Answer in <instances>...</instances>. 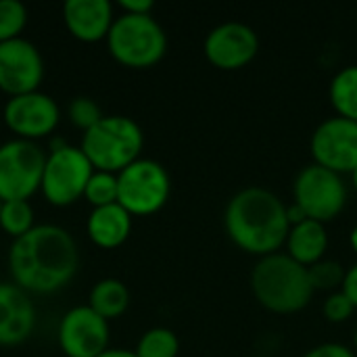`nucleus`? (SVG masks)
Listing matches in <instances>:
<instances>
[{
    "mask_svg": "<svg viewBox=\"0 0 357 357\" xmlns=\"http://www.w3.org/2000/svg\"><path fill=\"white\" fill-rule=\"evenodd\" d=\"M77 245L69 230L56 224H38L8 249V268L15 284L27 293H54L77 272Z\"/></svg>",
    "mask_w": 357,
    "mask_h": 357,
    "instance_id": "1",
    "label": "nucleus"
},
{
    "mask_svg": "<svg viewBox=\"0 0 357 357\" xmlns=\"http://www.w3.org/2000/svg\"><path fill=\"white\" fill-rule=\"evenodd\" d=\"M224 226L238 249L259 257L276 253L291 230L287 205L278 195L259 186L243 188L228 201Z\"/></svg>",
    "mask_w": 357,
    "mask_h": 357,
    "instance_id": "2",
    "label": "nucleus"
},
{
    "mask_svg": "<svg viewBox=\"0 0 357 357\" xmlns=\"http://www.w3.org/2000/svg\"><path fill=\"white\" fill-rule=\"evenodd\" d=\"M251 291L259 305L274 314H297L314 297L307 268L287 253L259 257L251 272Z\"/></svg>",
    "mask_w": 357,
    "mask_h": 357,
    "instance_id": "3",
    "label": "nucleus"
},
{
    "mask_svg": "<svg viewBox=\"0 0 357 357\" xmlns=\"http://www.w3.org/2000/svg\"><path fill=\"white\" fill-rule=\"evenodd\" d=\"M144 146L142 128L126 115H105L82 134V151L94 169L119 174L136 159Z\"/></svg>",
    "mask_w": 357,
    "mask_h": 357,
    "instance_id": "4",
    "label": "nucleus"
},
{
    "mask_svg": "<svg viewBox=\"0 0 357 357\" xmlns=\"http://www.w3.org/2000/svg\"><path fill=\"white\" fill-rule=\"evenodd\" d=\"M107 46L117 63L132 69H146L165 56L167 36L153 15L121 13L109 29Z\"/></svg>",
    "mask_w": 357,
    "mask_h": 357,
    "instance_id": "5",
    "label": "nucleus"
},
{
    "mask_svg": "<svg viewBox=\"0 0 357 357\" xmlns=\"http://www.w3.org/2000/svg\"><path fill=\"white\" fill-rule=\"evenodd\" d=\"M172 192L167 169L155 159H136L117 174V203L134 215H151L163 209Z\"/></svg>",
    "mask_w": 357,
    "mask_h": 357,
    "instance_id": "6",
    "label": "nucleus"
},
{
    "mask_svg": "<svg viewBox=\"0 0 357 357\" xmlns=\"http://www.w3.org/2000/svg\"><path fill=\"white\" fill-rule=\"evenodd\" d=\"M46 153L33 140L13 138L0 144V201H29L40 190Z\"/></svg>",
    "mask_w": 357,
    "mask_h": 357,
    "instance_id": "7",
    "label": "nucleus"
},
{
    "mask_svg": "<svg viewBox=\"0 0 357 357\" xmlns=\"http://www.w3.org/2000/svg\"><path fill=\"white\" fill-rule=\"evenodd\" d=\"M94 167L79 146L61 144L46 155L40 190L48 203L65 207L84 197Z\"/></svg>",
    "mask_w": 357,
    "mask_h": 357,
    "instance_id": "8",
    "label": "nucleus"
},
{
    "mask_svg": "<svg viewBox=\"0 0 357 357\" xmlns=\"http://www.w3.org/2000/svg\"><path fill=\"white\" fill-rule=\"evenodd\" d=\"M293 195L307 220H316L320 224L335 220L347 203V186L341 176L316 163L297 174Z\"/></svg>",
    "mask_w": 357,
    "mask_h": 357,
    "instance_id": "9",
    "label": "nucleus"
},
{
    "mask_svg": "<svg viewBox=\"0 0 357 357\" xmlns=\"http://www.w3.org/2000/svg\"><path fill=\"white\" fill-rule=\"evenodd\" d=\"M312 157L335 174H354L357 167V123L345 117L324 119L312 134Z\"/></svg>",
    "mask_w": 357,
    "mask_h": 357,
    "instance_id": "10",
    "label": "nucleus"
},
{
    "mask_svg": "<svg viewBox=\"0 0 357 357\" xmlns=\"http://www.w3.org/2000/svg\"><path fill=\"white\" fill-rule=\"evenodd\" d=\"M56 337L67 357H98L109 349V320L90 305H75L61 318Z\"/></svg>",
    "mask_w": 357,
    "mask_h": 357,
    "instance_id": "11",
    "label": "nucleus"
},
{
    "mask_svg": "<svg viewBox=\"0 0 357 357\" xmlns=\"http://www.w3.org/2000/svg\"><path fill=\"white\" fill-rule=\"evenodd\" d=\"M2 117L10 132L17 134V138L36 142L38 138L48 136L56 128L61 119V109L52 96L36 90L27 94L8 96Z\"/></svg>",
    "mask_w": 357,
    "mask_h": 357,
    "instance_id": "12",
    "label": "nucleus"
},
{
    "mask_svg": "<svg viewBox=\"0 0 357 357\" xmlns=\"http://www.w3.org/2000/svg\"><path fill=\"white\" fill-rule=\"evenodd\" d=\"M207 61L222 71L247 67L259 52V36L241 21H228L213 27L203 44Z\"/></svg>",
    "mask_w": 357,
    "mask_h": 357,
    "instance_id": "13",
    "label": "nucleus"
},
{
    "mask_svg": "<svg viewBox=\"0 0 357 357\" xmlns=\"http://www.w3.org/2000/svg\"><path fill=\"white\" fill-rule=\"evenodd\" d=\"M44 77V59L33 42L15 38L0 44V90L8 96L36 92Z\"/></svg>",
    "mask_w": 357,
    "mask_h": 357,
    "instance_id": "14",
    "label": "nucleus"
},
{
    "mask_svg": "<svg viewBox=\"0 0 357 357\" xmlns=\"http://www.w3.org/2000/svg\"><path fill=\"white\" fill-rule=\"evenodd\" d=\"M36 326V307L17 284L0 282V345H21L27 341Z\"/></svg>",
    "mask_w": 357,
    "mask_h": 357,
    "instance_id": "15",
    "label": "nucleus"
},
{
    "mask_svg": "<svg viewBox=\"0 0 357 357\" xmlns=\"http://www.w3.org/2000/svg\"><path fill=\"white\" fill-rule=\"evenodd\" d=\"M63 19L69 33L82 42L107 40L115 21L109 0H67L63 4Z\"/></svg>",
    "mask_w": 357,
    "mask_h": 357,
    "instance_id": "16",
    "label": "nucleus"
},
{
    "mask_svg": "<svg viewBox=\"0 0 357 357\" xmlns=\"http://www.w3.org/2000/svg\"><path fill=\"white\" fill-rule=\"evenodd\" d=\"M86 230L94 245L102 249H115L128 241L132 232V215L119 203L94 207L88 215Z\"/></svg>",
    "mask_w": 357,
    "mask_h": 357,
    "instance_id": "17",
    "label": "nucleus"
},
{
    "mask_svg": "<svg viewBox=\"0 0 357 357\" xmlns=\"http://www.w3.org/2000/svg\"><path fill=\"white\" fill-rule=\"evenodd\" d=\"M287 255L297 264L310 268L324 259L328 249V232L324 224L316 220H305L289 230L287 236Z\"/></svg>",
    "mask_w": 357,
    "mask_h": 357,
    "instance_id": "18",
    "label": "nucleus"
},
{
    "mask_svg": "<svg viewBox=\"0 0 357 357\" xmlns=\"http://www.w3.org/2000/svg\"><path fill=\"white\" fill-rule=\"evenodd\" d=\"M88 305L105 320L119 318L130 305V291L117 278H102L90 289Z\"/></svg>",
    "mask_w": 357,
    "mask_h": 357,
    "instance_id": "19",
    "label": "nucleus"
},
{
    "mask_svg": "<svg viewBox=\"0 0 357 357\" xmlns=\"http://www.w3.org/2000/svg\"><path fill=\"white\" fill-rule=\"evenodd\" d=\"M328 94L337 115L357 123V65L341 69L333 77Z\"/></svg>",
    "mask_w": 357,
    "mask_h": 357,
    "instance_id": "20",
    "label": "nucleus"
},
{
    "mask_svg": "<svg viewBox=\"0 0 357 357\" xmlns=\"http://www.w3.org/2000/svg\"><path fill=\"white\" fill-rule=\"evenodd\" d=\"M134 351L138 357H178L180 341L174 331L157 326L140 337Z\"/></svg>",
    "mask_w": 357,
    "mask_h": 357,
    "instance_id": "21",
    "label": "nucleus"
},
{
    "mask_svg": "<svg viewBox=\"0 0 357 357\" xmlns=\"http://www.w3.org/2000/svg\"><path fill=\"white\" fill-rule=\"evenodd\" d=\"M33 207L29 201H2L0 207V228L13 238L23 236L33 228Z\"/></svg>",
    "mask_w": 357,
    "mask_h": 357,
    "instance_id": "22",
    "label": "nucleus"
},
{
    "mask_svg": "<svg viewBox=\"0 0 357 357\" xmlns=\"http://www.w3.org/2000/svg\"><path fill=\"white\" fill-rule=\"evenodd\" d=\"M84 197L92 205V209L117 203V174L94 169L86 184Z\"/></svg>",
    "mask_w": 357,
    "mask_h": 357,
    "instance_id": "23",
    "label": "nucleus"
},
{
    "mask_svg": "<svg viewBox=\"0 0 357 357\" xmlns=\"http://www.w3.org/2000/svg\"><path fill=\"white\" fill-rule=\"evenodd\" d=\"M27 23V8L21 0H0V44L21 38Z\"/></svg>",
    "mask_w": 357,
    "mask_h": 357,
    "instance_id": "24",
    "label": "nucleus"
},
{
    "mask_svg": "<svg viewBox=\"0 0 357 357\" xmlns=\"http://www.w3.org/2000/svg\"><path fill=\"white\" fill-rule=\"evenodd\" d=\"M310 274V282L314 287V291H335L343 287L345 280V270L339 261L335 259H322L314 266L307 268Z\"/></svg>",
    "mask_w": 357,
    "mask_h": 357,
    "instance_id": "25",
    "label": "nucleus"
},
{
    "mask_svg": "<svg viewBox=\"0 0 357 357\" xmlns=\"http://www.w3.org/2000/svg\"><path fill=\"white\" fill-rule=\"evenodd\" d=\"M67 115H69L71 123L75 128L84 130V132L90 130L92 126H96L105 117L100 107L90 96H75V98H71V102L67 107Z\"/></svg>",
    "mask_w": 357,
    "mask_h": 357,
    "instance_id": "26",
    "label": "nucleus"
},
{
    "mask_svg": "<svg viewBox=\"0 0 357 357\" xmlns=\"http://www.w3.org/2000/svg\"><path fill=\"white\" fill-rule=\"evenodd\" d=\"M322 312H324V318H326L328 322L339 324V322L349 320V318L354 316L356 307H354V303L347 299V295H345L343 291H337V293L328 295V299L324 301Z\"/></svg>",
    "mask_w": 357,
    "mask_h": 357,
    "instance_id": "27",
    "label": "nucleus"
},
{
    "mask_svg": "<svg viewBox=\"0 0 357 357\" xmlns=\"http://www.w3.org/2000/svg\"><path fill=\"white\" fill-rule=\"evenodd\" d=\"M303 357H357L354 349L339 345V343H324L314 349H310Z\"/></svg>",
    "mask_w": 357,
    "mask_h": 357,
    "instance_id": "28",
    "label": "nucleus"
},
{
    "mask_svg": "<svg viewBox=\"0 0 357 357\" xmlns=\"http://www.w3.org/2000/svg\"><path fill=\"white\" fill-rule=\"evenodd\" d=\"M341 291L347 295V299L354 303V307L357 310V264H354L349 270H345V280Z\"/></svg>",
    "mask_w": 357,
    "mask_h": 357,
    "instance_id": "29",
    "label": "nucleus"
},
{
    "mask_svg": "<svg viewBox=\"0 0 357 357\" xmlns=\"http://www.w3.org/2000/svg\"><path fill=\"white\" fill-rule=\"evenodd\" d=\"M119 6L130 15H153V0H121Z\"/></svg>",
    "mask_w": 357,
    "mask_h": 357,
    "instance_id": "30",
    "label": "nucleus"
},
{
    "mask_svg": "<svg viewBox=\"0 0 357 357\" xmlns=\"http://www.w3.org/2000/svg\"><path fill=\"white\" fill-rule=\"evenodd\" d=\"M98 357H138L136 356V351H132V349H115V347H109L107 351H102Z\"/></svg>",
    "mask_w": 357,
    "mask_h": 357,
    "instance_id": "31",
    "label": "nucleus"
},
{
    "mask_svg": "<svg viewBox=\"0 0 357 357\" xmlns=\"http://www.w3.org/2000/svg\"><path fill=\"white\" fill-rule=\"evenodd\" d=\"M349 245H351V249L357 253V224L354 226V230H351V234H349Z\"/></svg>",
    "mask_w": 357,
    "mask_h": 357,
    "instance_id": "32",
    "label": "nucleus"
},
{
    "mask_svg": "<svg viewBox=\"0 0 357 357\" xmlns=\"http://www.w3.org/2000/svg\"><path fill=\"white\" fill-rule=\"evenodd\" d=\"M351 182H354V188L357 190V167L354 169V174H351Z\"/></svg>",
    "mask_w": 357,
    "mask_h": 357,
    "instance_id": "33",
    "label": "nucleus"
},
{
    "mask_svg": "<svg viewBox=\"0 0 357 357\" xmlns=\"http://www.w3.org/2000/svg\"><path fill=\"white\" fill-rule=\"evenodd\" d=\"M354 345H356V351H357V326H356V335H354Z\"/></svg>",
    "mask_w": 357,
    "mask_h": 357,
    "instance_id": "34",
    "label": "nucleus"
},
{
    "mask_svg": "<svg viewBox=\"0 0 357 357\" xmlns=\"http://www.w3.org/2000/svg\"><path fill=\"white\" fill-rule=\"evenodd\" d=\"M0 207H2V201H0Z\"/></svg>",
    "mask_w": 357,
    "mask_h": 357,
    "instance_id": "35",
    "label": "nucleus"
},
{
    "mask_svg": "<svg viewBox=\"0 0 357 357\" xmlns=\"http://www.w3.org/2000/svg\"><path fill=\"white\" fill-rule=\"evenodd\" d=\"M356 23H357V17H356Z\"/></svg>",
    "mask_w": 357,
    "mask_h": 357,
    "instance_id": "36",
    "label": "nucleus"
}]
</instances>
